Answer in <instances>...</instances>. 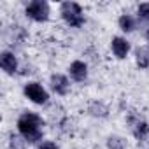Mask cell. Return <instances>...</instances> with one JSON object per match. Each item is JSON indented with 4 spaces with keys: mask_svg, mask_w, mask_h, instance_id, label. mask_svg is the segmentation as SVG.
<instances>
[{
    "mask_svg": "<svg viewBox=\"0 0 149 149\" xmlns=\"http://www.w3.org/2000/svg\"><path fill=\"white\" fill-rule=\"evenodd\" d=\"M112 53L118 56V58H126L128 51H130V44L123 39V37H114L112 39Z\"/></svg>",
    "mask_w": 149,
    "mask_h": 149,
    "instance_id": "cell-9",
    "label": "cell"
},
{
    "mask_svg": "<svg viewBox=\"0 0 149 149\" xmlns=\"http://www.w3.org/2000/svg\"><path fill=\"white\" fill-rule=\"evenodd\" d=\"M26 16L32 18L33 21H47L49 18V6L47 2H44V0H33V2H30L26 6Z\"/></svg>",
    "mask_w": 149,
    "mask_h": 149,
    "instance_id": "cell-3",
    "label": "cell"
},
{
    "mask_svg": "<svg viewBox=\"0 0 149 149\" xmlns=\"http://www.w3.org/2000/svg\"><path fill=\"white\" fill-rule=\"evenodd\" d=\"M139 149H149V146H139Z\"/></svg>",
    "mask_w": 149,
    "mask_h": 149,
    "instance_id": "cell-17",
    "label": "cell"
},
{
    "mask_svg": "<svg viewBox=\"0 0 149 149\" xmlns=\"http://www.w3.org/2000/svg\"><path fill=\"white\" fill-rule=\"evenodd\" d=\"M90 114L91 116H100V118H105L107 116V112H109V109L102 104V102H93L91 105H90Z\"/></svg>",
    "mask_w": 149,
    "mask_h": 149,
    "instance_id": "cell-12",
    "label": "cell"
},
{
    "mask_svg": "<svg viewBox=\"0 0 149 149\" xmlns=\"http://www.w3.org/2000/svg\"><path fill=\"white\" fill-rule=\"evenodd\" d=\"M107 147H109V149H126V144H125V140H123L121 137L111 135V137L107 139Z\"/></svg>",
    "mask_w": 149,
    "mask_h": 149,
    "instance_id": "cell-14",
    "label": "cell"
},
{
    "mask_svg": "<svg viewBox=\"0 0 149 149\" xmlns=\"http://www.w3.org/2000/svg\"><path fill=\"white\" fill-rule=\"evenodd\" d=\"M42 125H44L42 118L33 112H23L18 119V130L30 144H35L37 140L42 139V130H40Z\"/></svg>",
    "mask_w": 149,
    "mask_h": 149,
    "instance_id": "cell-1",
    "label": "cell"
},
{
    "mask_svg": "<svg viewBox=\"0 0 149 149\" xmlns=\"http://www.w3.org/2000/svg\"><path fill=\"white\" fill-rule=\"evenodd\" d=\"M39 149H58V146H56L54 142L47 140V142H42V144L39 146Z\"/></svg>",
    "mask_w": 149,
    "mask_h": 149,
    "instance_id": "cell-16",
    "label": "cell"
},
{
    "mask_svg": "<svg viewBox=\"0 0 149 149\" xmlns=\"http://www.w3.org/2000/svg\"><path fill=\"white\" fill-rule=\"evenodd\" d=\"M119 28H121L123 32H133V30L137 28V23H135V19H133L132 16L123 14V16L119 18Z\"/></svg>",
    "mask_w": 149,
    "mask_h": 149,
    "instance_id": "cell-11",
    "label": "cell"
},
{
    "mask_svg": "<svg viewBox=\"0 0 149 149\" xmlns=\"http://www.w3.org/2000/svg\"><path fill=\"white\" fill-rule=\"evenodd\" d=\"M139 18L144 21H149V2L139 6Z\"/></svg>",
    "mask_w": 149,
    "mask_h": 149,
    "instance_id": "cell-15",
    "label": "cell"
},
{
    "mask_svg": "<svg viewBox=\"0 0 149 149\" xmlns=\"http://www.w3.org/2000/svg\"><path fill=\"white\" fill-rule=\"evenodd\" d=\"M51 88L58 93V95H67L68 93V88H70V83L65 76L61 74H54L51 77Z\"/></svg>",
    "mask_w": 149,
    "mask_h": 149,
    "instance_id": "cell-8",
    "label": "cell"
},
{
    "mask_svg": "<svg viewBox=\"0 0 149 149\" xmlns=\"http://www.w3.org/2000/svg\"><path fill=\"white\" fill-rule=\"evenodd\" d=\"M0 67H2V70H6L7 74H14L18 70V60L13 53L9 51H4L2 54H0Z\"/></svg>",
    "mask_w": 149,
    "mask_h": 149,
    "instance_id": "cell-7",
    "label": "cell"
},
{
    "mask_svg": "<svg viewBox=\"0 0 149 149\" xmlns=\"http://www.w3.org/2000/svg\"><path fill=\"white\" fill-rule=\"evenodd\" d=\"M135 60H137V65H139L140 68H147V67H149V47H147V46L137 47V51H135Z\"/></svg>",
    "mask_w": 149,
    "mask_h": 149,
    "instance_id": "cell-10",
    "label": "cell"
},
{
    "mask_svg": "<svg viewBox=\"0 0 149 149\" xmlns=\"http://www.w3.org/2000/svg\"><path fill=\"white\" fill-rule=\"evenodd\" d=\"M147 42H149V32H147Z\"/></svg>",
    "mask_w": 149,
    "mask_h": 149,
    "instance_id": "cell-18",
    "label": "cell"
},
{
    "mask_svg": "<svg viewBox=\"0 0 149 149\" xmlns=\"http://www.w3.org/2000/svg\"><path fill=\"white\" fill-rule=\"evenodd\" d=\"M70 76H72L74 81H77V83L86 81V77H88V67H86V63L84 61H79V60L74 61L70 65Z\"/></svg>",
    "mask_w": 149,
    "mask_h": 149,
    "instance_id": "cell-6",
    "label": "cell"
},
{
    "mask_svg": "<svg viewBox=\"0 0 149 149\" xmlns=\"http://www.w3.org/2000/svg\"><path fill=\"white\" fill-rule=\"evenodd\" d=\"M9 147H11V149H25V147H26L25 137H23V135L11 133V137H9Z\"/></svg>",
    "mask_w": 149,
    "mask_h": 149,
    "instance_id": "cell-13",
    "label": "cell"
},
{
    "mask_svg": "<svg viewBox=\"0 0 149 149\" xmlns=\"http://www.w3.org/2000/svg\"><path fill=\"white\" fill-rule=\"evenodd\" d=\"M128 123L132 125V133L135 135V139H137V140H146V137L149 135V125H147L144 119L135 118L133 112L128 116Z\"/></svg>",
    "mask_w": 149,
    "mask_h": 149,
    "instance_id": "cell-5",
    "label": "cell"
},
{
    "mask_svg": "<svg viewBox=\"0 0 149 149\" xmlns=\"http://www.w3.org/2000/svg\"><path fill=\"white\" fill-rule=\"evenodd\" d=\"M25 95H26V98H30L33 104H39V105L46 104L47 98H49L47 91H46L39 83H28V84L25 86Z\"/></svg>",
    "mask_w": 149,
    "mask_h": 149,
    "instance_id": "cell-4",
    "label": "cell"
},
{
    "mask_svg": "<svg viewBox=\"0 0 149 149\" xmlns=\"http://www.w3.org/2000/svg\"><path fill=\"white\" fill-rule=\"evenodd\" d=\"M60 13H61V18H63L70 26H76V28L83 26V23H84V14H83V9H81L79 4H76V2H63Z\"/></svg>",
    "mask_w": 149,
    "mask_h": 149,
    "instance_id": "cell-2",
    "label": "cell"
}]
</instances>
